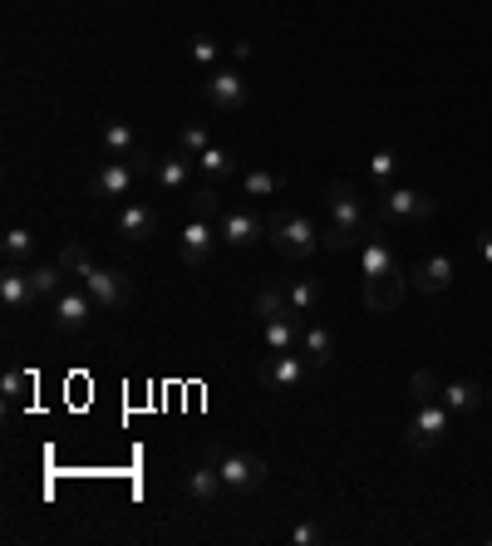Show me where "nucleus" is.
<instances>
[{
	"mask_svg": "<svg viewBox=\"0 0 492 546\" xmlns=\"http://www.w3.org/2000/svg\"><path fill=\"white\" fill-rule=\"evenodd\" d=\"M266 242L276 246L286 261H306L320 251V232H315V222H310L306 212H276L271 222H266Z\"/></svg>",
	"mask_w": 492,
	"mask_h": 546,
	"instance_id": "obj_1",
	"label": "nucleus"
},
{
	"mask_svg": "<svg viewBox=\"0 0 492 546\" xmlns=\"http://www.w3.org/2000/svg\"><path fill=\"white\" fill-rule=\"evenodd\" d=\"M325 217H330V227H340L355 246H360V237L374 227L360 187H350V182H330V187H325Z\"/></svg>",
	"mask_w": 492,
	"mask_h": 546,
	"instance_id": "obj_2",
	"label": "nucleus"
},
{
	"mask_svg": "<svg viewBox=\"0 0 492 546\" xmlns=\"http://www.w3.org/2000/svg\"><path fill=\"white\" fill-rule=\"evenodd\" d=\"M212 463H217V473H222V483L227 492H261L266 487V463L256 458V453H246V448H212Z\"/></svg>",
	"mask_w": 492,
	"mask_h": 546,
	"instance_id": "obj_3",
	"label": "nucleus"
},
{
	"mask_svg": "<svg viewBox=\"0 0 492 546\" xmlns=\"http://www.w3.org/2000/svg\"><path fill=\"white\" fill-rule=\"evenodd\" d=\"M438 212V202L414 192V187H384L379 192V222H399V227H414V222H429Z\"/></svg>",
	"mask_w": 492,
	"mask_h": 546,
	"instance_id": "obj_4",
	"label": "nucleus"
},
{
	"mask_svg": "<svg viewBox=\"0 0 492 546\" xmlns=\"http://www.w3.org/2000/svg\"><path fill=\"white\" fill-rule=\"evenodd\" d=\"M202 94H207V104H212L217 114H242L246 104H251V84H246L237 69H207Z\"/></svg>",
	"mask_w": 492,
	"mask_h": 546,
	"instance_id": "obj_5",
	"label": "nucleus"
},
{
	"mask_svg": "<svg viewBox=\"0 0 492 546\" xmlns=\"http://www.w3.org/2000/svg\"><path fill=\"white\" fill-rule=\"evenodd\" d=\"M448 424H453V414H448L438 399H433V404H419V414L404 428V443H409L414 453H429V448H438V443L448 438Z\"/></svg>",
	"mask_w": 492,
	"mask_h": 546,
	"instance_id": "obj_6",
	"label": "nucleus"
},
{
	"mask_svg": "<svg viewBox=\"0 0 492 546\" xmlns=\"http://www.w3.org/2000/svg\"><path fill=\"white\" fill-rule=\"evenodd\" d=\"M79 286L94 296V305H99V310H123V305L133 301V281H128L123 271H114V266H94V271H89Z\"/></svg>",
	"mask_w": 492,
	"mask_h": 546,
	"instance_id": "obj_7",
	"label": "nucleus"
},
{
	"mask_svg": "<svg viewBox=\"0 0 492 546\" xmlns=\"http://www.w3.org/2000/svg\"><path fill=\"white\" fill-rule=\"evenodd\" d=\"M404 291H409V276L399 271V261L389 271H379V276H365V305L374 315H394L399 301H404Z\"/></svg>",
	"mask_w": 492,
	"mask_h": 546,
	"instance_id": "obj_8",
	"label": "nucleus"
},
{
	"mask_svg": "<svg viewBox=\"0 0 492 546\" xmlns=\"http://www.w3.org/2000/svg\"><path fill=\"white\" fill-rule=\"evenodd\" d=\"M222 242V232H217V222H207V217H187L183 237H178V256H183L187 266H212V251Z\"/></svg>",
	"mask_w": 492,
	"mask_h": 546,
	"instance_id": "obj_9",
	"label": "nucleus"
},
{
	"mask_svg": "<svg viewBox=\"0 0 492 546\" xmlns=\"http://www.w3.org/2000/svg\"><path fill=\"white\" fill-rule=\"evenodd\" d=\"M94 310H99L94 296H89L84 286H74V281H69L60 296H55V330H69V335H74V330H84V325L94 320Z\"/></svg>",
	"mask_w": 492,
	"mask_h": 546,
	"instance_id": "obj_10",
	"label": "nucleus"
},
{
	"mask_svg": "<svg viewBox=\"0 0 492 546\" xmlns=\"http://www.w3.org/2000/svg\"><path fill=\"white\" fill-rule=\"evenodd\" d=\"M306 369H310V360L306 355H266V360L256 364V379L266 384V389H296L301 379H306Z\"/></svg>",
	"mask_w": 492,
	"mask_h": 546,
	"instance_id": "obj_11",
	"label": "nucleus"
},
{
	"mask_svg": "<svg viewBox=\"0 0 492 546\" xmlns=\"http://www.w3.org/2000/svg\"><path fill=\"white\" fill-rule=\"evenodd\" d=\"M138 173H143V163H128V158H109L94 182H89V192L94 197H128L133 187H138Z\"/></svg>",
	"mask_w": 492,
	"mask_h": 546,
	"instance_id": "obj_12",
	"label": "nucleus"
},
{
	"mask_svg": "<svg viewBox=\"0 0 492 546\" xmlns=\"http://www.w3.org/2000/svg\"><path fill=\"white\" fill-rule=\"evenodd\" d=\"M217 232H222L227 246H256L266 237V222H261L256 212H246V207H227V212L217 217Z\"/></svg>",
	"mask_w": 492,
	"mask_h": 546,
	"instance_id": "obj_13",
	"label": "nucleus"
},
{
	"mask_svg": "<svg viewBox=\"0 0 492 546\" xmlns=\"http://www.w3.org/2000/svg\"><path fill=\"white\" fill-rule=\"evenodd\" d=\"M453 276H458V261L443 256V251H438V256H424V261L409 271V281H414L424 296H443V291L453 286Z\"/></svg>",
	"mask_w": 492,
	"mask_h": 546,
	"instance_id": "obj_14",
	"label": "nucleus"
},
{
	"mask_svg": "<svg viewBox=\"0 0 492 546\" xmlns=\"http://www.w3.org/2000/svg\"><path fill=\"white\" fill-rule=\"evenodd\" d=\"M30 301H35L30 266H25V261H5V271H0V305H5V310H25Z\"/></svg>",
	"mask_w": 492,
	"mask_h": 546,
	"instance_id": "obj_15",
	"label": "nucleus"
},
{
	"mask_svg": "<svg viewBox=\"0 0 492 546\" xmlns=\"http://www.w3.org/2000/svg\"><path fill=\"white\" fill-rule=\"evenodd\" d=\"M192 168H197V158H187L183 148H173V153H163V158L153 163V187H158V192H183L187 178H192Z\"/></svg>",
	"mask_w": 492,
	"mask_h": 546,
	"instance_id": "obj_16",
	"label": "nucleus"
},
{
	"mask_svg": "<svg viewBox=\"0 0 492 546\" xmlns=\"http://www.w3.org/2000/svg\"><path fill=\"white\" fill-rule=\"evenodd\" d=\"M301 335H306L301 315H276V320H261L266 355H286V350H296V345H301Z\"/></svg>",
	"mask_w": 492,
	"mask_h": 546,
	"instance_id": "obj_17",
	"label": "nucleus"
},
{
	"mask_svg": "<svg viewBox=\"0 0 492 546\" xmlns=\"http://www.w3.org/2000/svg\"><path fill=\"white\" fill-rule=\"evenodd\" d=\"M158 232V212L148 202H123L119 212V237L123 242H148Z\"/></svg>",
	"mask_w": 492,
	"mask_h": 546,
	"instance_id": "obj_18",
	"label": "nucleus"
},
{
	"mask_svg": "<svg viewBox=\"0 0 492 546\" xmlns=\"http://www.w3.org/2000/svg\"><path fill=\"white\" fill-rule=\"evenodd\" d=\"M438 404H443L448 414H473L478 404H488V389H478L473 379H453V384H443Z\"/></svg>",
	"mask_w": 492,
	"mask_h": 546,
	"instance_id": "obj_19",
	"label": "nucleus"
},
{
	"mask_svg": "<svg viewBox=\"0 0 492 546\" xmlns=\"http://www.w3.org/2000/svg\"><path fill=\"white\" fill-rule=\"evenodd\" d=\"M389 266H394V251L384 246V227L374 222L365 237H360V271H365V276H379V271H389Z\"/></svg>",
	"mask_w": 492,
	"mask_h": 546,
	"instance_id": "obj_20",
	"label": "nucleus"
},
{
	"mask_svg": "<svg viewBox=\"0 0 492 546\" xmlns=\"http://www.w3.org/2000/svg\"><path fill=\"white\" fill-rule=\"evenodd\" d=\"M222 473H217V463H202V468H192V473H187L183 478V492L187 497H192V502H202V507H207V502H217V497H222Z\"/></svg>",
	"mask_w": 492,
	"mask_h": 546,
	"instance_id": "obj_21",
	"label": "nucleus"
},
{
	"mask_svg": "<svg viewBox=\"0 0 492 546\" xmlns=\"http://www.w3.org/2000/svg\"><path fill=\"white\" fill-rule=\"evenodd\" d=\"M301 355L310 360V369H325V364L335 360V335H330L325 325H306V335H301Z\"/></svg>",
	"mask_w": 492,
	"mask_h": 546,
	"instance_id": "obj_22",
	"label": "nucleus"
},
{
	"mask_svg": "<svg viewBox=\"0 0 492 546\" xmlns=\"http://www.w3.org/2000/svg\"><path fill=\"white\" fill-rule=\"evenodd\" d=\"M99 143H104L109 158H133V153H138V133H133L128 123H104V128H99Z\"/></svg>",
	"mask_w": 492,
	"mask_h": 546,
	"instance_id": "obj_23",
	"label": "nucleus"
},
{
	"mask_svg": "<svg viewBox=\"0 0 492 546\" xmlns=\"http://www.w3.org/2000/svg\"><path fill=\"white\" fill-rule=\"evenodd\" d=\"M197 173L207 182H222L237 173V158H232L227 148H207V153H197Z\"/></svg>",
	"mask_w": 492,
	"mask_h": 546,
	"instance_id": "obj_24",
	"label": "nucleus"
},
{
	"mask_svg": "<svg viewBox=\"0 0 492 546\" xmlns=\"http://www.w3.org/2000/svg\"><path fill=\"white\" fill-rule=\"evenodd\" d=\"M30 389H35V374H25V369H5V374H0V399H5V409H20Z\"/></svg>",
	"mask_w": 492,
	"mask_h": 546,
	"instance_id": "obj_25",
	"label": "nucleus"
},
{
	"mask_svg": "<svg viewBox=\"0 0 492 546\" xmlns=\"http://www.w3.org/2000/svg\"><path fill=\"white\" fill-rule=\"evenodd\" d=\"M222 192H217V182H202V187H192L187 192V207H192V217H207V222H217L222 217V202H217Z\"/></svg>",
	"mask_w": 492,
	"mask_h": 546,
	"instance_id": "obj_26",
	"label": "nucleus"
},
{
	"mask_svg": "<svg viewBox=\"0 0 492 546\" xmlns=\"http://www.w3.org/2000/svg\"><path fill=\"white\" fill-rule=\"evenodd\" d=\"M64 281H69V276H64L60 261H55V266H30V286H35V296H45V301H55V296H60Z\"/></svg>",
	"mask_w": 492,
	"mask_h": 546,
	"instance_id": "obj_27",
	"label": "nucleus"
},
{
	"mask_svg": "<svg viewBox=\"0 0 492 546\" xmlns=\"http://www.w3.org/2000/svg\"><path fill=\"white\" fill-rule=\"evenodd\" d=\"M64 266V276L69 281H84L89 271H94V256H89V246H79V242H69V246H60V256H55Z\"/></svg>",
	"mask_w": 492,
	"mask_h": 546,
	"instance_id": "obj_28",
	"label": "nucleus"
},
{
	"mask_svg": "<svg viewBox=\"0 0 492 546\" xmlns=\"http://www.w3.org/2000/svg\"><path fill=\"white\" fill-rule=\"evenodd\" d=\"M251 310H256V320H276V315H296V310H291V301H286V291H276V286H266V291H256V301H251Z\"/></svg>",
	"mask_w": 492,
	"mask_h": 546,
	"instance_id": "obj_29",
	"label": "nucleus"
},
{
	"mask_svg": "<svg viewBox=\"0 0 492 546\" xmlns=\"http://www.w3.org/2000/svg\"><path fill=\"white\" fill-rule=\"evenodd\" d=\"M286 301H291V310H296V315H310V310L320 305V281H310V276L291 281V286H286Z\"/></svg>",
	"mask_w": 492,
	"mask_h": 546,
	"instance_id": "obj_30",
	"label": "nucleus"
},
{
	"mask_svg": "<svg viewBox=\"0 0 492 546\" xmlns=\"http://www.w3.org/2000/svg\"><path fill=\"white\" fill-rule=\"evenodd\" d=\"M0 251H5V261H30V251H35L30 227H10V232L0 237Z\"/></svg>",
	"mask_w": 492,
	"mask_h": 546,
	"instance_id": "obj_31",
	"label": "nucleus"
},
{
	"mask_svg": "<svg viewBox=\"0 0 492 546\" xmlns=\"http://www.w3.org/2000/svg\"><path fill=\"white\" fill-rule=\"evenodd\" d=\"M369 178H374L379 192H384V187H394V178H399V153H389V148H384V153H374V158H369Z\"/></svg>",
	"mask_w": 492,
	"mask_h": 546,
	"instance_id": "obj_32",
	"label": "nucleus"
},
{
	"mask_svg": "<svg viewBox=\"0 0 492 546\" xmlns=\"http://www.w3.org/2000/svg\"><path fill=\"white\" fill-rule=\"evenodd\" d=\"M438 394H443V384L433 379L429 369H414V374H409V399H414V404H433Z\"/></svg>",
	"mask_w": 492,
	"mask_h": 546,
	"instance_id": "obj_33",
	"label": "nucleus"
},
{
	"mask_svg": "<svg viewBox=\"0 0 492 546\" xmlns=\"http://www.w3.org/2000/svg\"><path fill=\"white\" fill-rule=\"evenodd\" d=\"M187 55H192V64H202V69H217V60H222V45H217L212 35H192Z\"/></svg>",
	"mask_w": 492,
	"mask_h": 546,
	"instance_id": "obj_34",
	"label": "nucleus"
},
{
	"mask_svg": "<svg viewBox=\"0 0 492 546\" xmlns=\"http://www.w3.org/2000/svg\"><path fill=\"white\" fill-rule=\"evenodd\" d=\"M286 182L276 178V173H266V168H256V173H246L242 178V192L246 197H271V192H281Z\"/></svg>",
	"mask_w": 492,
	"mask_h": 546,
	"instance_id": "obj_35",
	"label": "nucleus"
},
{
	"mask_svg": "<svg viewBox=\"0 0 492 546\" xmlns=\"http://www.w3.org/2000/svg\"><path fill=\"white\" fill-rule=\"evenodd\" d=\"M178 148H183L187 158H197V153H207V148H212V138H207V128H202V123H187L183 133H178Z\"/></svg>",
	"mask_w": 492,
	"mask_h": 546,
	"instance_id": "obj_36",
	"label": "nucleus"
},
{
	"mask_svg": "<svg viewBox=\"0 0 492 546\" xmlns=\"http://www.w3.org/2000/svg\"><path fill=\"white\" fill-rule=\"evenodd\" d=\"M291 542H296V546H315V542H325V532H320L315 522H296V527H291Z\"/></svg>",
	"mask_w": 492,
	"mask_h": 546,
	"instance_id": "obj_37",
	"label": "nucleus"
},
{
	"mask_svg": "<svg viewBox=\"0 0 492 546\" xmlns=\"http://www.w3.org/2000/svg\"><path fill=\"white\" fill-rule=\"evenodd\" d=\"M320 246H330V251H350L355 242H350L340 227H325V232H320Z\"/></svg>",
	"mask_w": 492,
	"mask_h": 546,
	"instance_id": "obj_38",
	"label": "nucleus"
},
{
	"mask_svg": "<svg viewBox=\"0 0 492 546\" xmlns=\"http://www.w3.org/2000/svg\"><path fill=\"white\" fill-rule=\"evenodd\" d=\"M478 251H483V261H488V266H492V227H488V232H483V237H478Z\"/></svg>",
	"mask_w": 492,
	"mask_h": 546,
	"instance_id": "obj_39",
	"label": "nucleus"
},
{
	"mask_svg": "<svg viewBox=\"0 0 492 546\" xmlns=\"http://www.w3.org/2000/svg\"><path fill=\"white\" fill-rule=\"evenodd\" d=\"M488 404H492V389H488Z\"/></svg>",
	"mask_w": 492,
	"mask_h": 546,
	"instance_id": "obj_40",
	"label": "nucleus"
},
{
	"mask_svg": "<svg viewBox=\"0 0 492 546\" xmlns=\"http://www.w3.org/2000/svg\"><path fill=\"white\" fill-rule=\"evenodd\" d=\"M488 542H492V537H488Z\"/></svg>",
	"mask_w": 492,
	"mask_h": 546,
	"instance_id": "obj_41",
	"label": "nucleus"
}]
</instances>
